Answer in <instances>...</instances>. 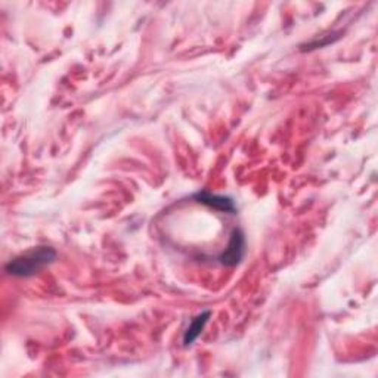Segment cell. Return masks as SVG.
Listing matches in <instances>:
<instances>
[{"mask_svg":"<svg viewBox=\"0 0 378 378\" xmlns=\"http://www.w3.org/2000/svg\"><path fill=\"white\" fill-rule=\"evenodd\" d=\"M245 255V237L241 229H234L230 234V240L223 253L218 257V260L228 267H234L241 263Z\"/></svg>","mask_w":378,"mask_h":378,"instance_id":"2","label":"cell"},{"mask_svg":"<svg viewBox=\"0 0 378 378\" xmlns=\"http://www.w3.org/2000/svg\"><path fill=\"white\" fill-rule=\"evenodd\" d=\"M193 198L203 204L207 205L210 208H215L218 212H225L229 215H235L237 213V205L234 203L233 198L229 197H223V195H216L212 193H207V191H200L197 194L193 195Z\"/></svg>","mask_w":378,"mask_h":378,"instance_id":"3","label":"cell"},{"mask_svg":"<svg viewBox=\"0 0 378 378\" xmlns=\"http://www.w3.org/2000/svg\"><path fill=\"white\" fill-rule=\"evenodd\" d=\"M210 317H212V312L205 310V312L200 313L198 317L191 322V325L188 327V330L183 334V346H186V347L191 346L200 337L203 330H204V327H205V324L210 320Z\"/></svg>","mask_w":378,"mask_h":378,"instance_id":"4","label":"cell"},{"mask_svg":"<svg viewBox=\"0 0 378 378\" xmlns=\"http://www.w3.org/2000/svg\"><path fill=\"white\" fill-rule=\"evenodd\" d=\"M56 259V251L52 247H37L33 248L29 253L18 256L14 260H11L6 266L5 270L6 274L12 277H19V278H29L36 275L37 272H40L48 265L53 263Z\"/></svg>","mask_w":378,"mask_h":378,"instance_id":"1","label":"cell"}]
</instances>
